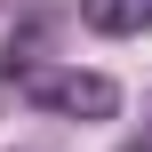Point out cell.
<instances>
[{
  "instance_id": "cell-1",
  "label": "cell",
  "mask_w": 152,
  "mask_h": 152,
  "mask_svg": "<svg viewBox=\"0 0 152 152\" xmlns=\"http://www.w3.org/2000/svg\"><path fill=\"white\" fill-rule=\"evenodd\" d=\"M24 96L48 104V112H72V120H112L120 112V88L104 72H24Z\"/></svg>"
},
{
  "instance_id": "cell-2",
  "label": "cell",
  "mask_w": 152,
  "mask_h": 152,
  "mask_svg": "<svg viewBox=\"0 0 152 152\" xmlns=\"http://www.w3.org/2000/svg\"><path fill=\"white\" fill-rule=\"evenodd\" d=\"M80 16L96 24V32H152V0H80Z\"/></svg>"
}]
</instances>
